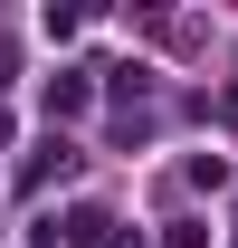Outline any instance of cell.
<instances>
[{
    "label": "cell",
    "instance_id": "obj_1",
    "mask_svg": "<svg viewBox=\"0 0 238 248\" xmlns=\"http://www.w3.org/2000/svg\"><path fill=\"white\" fill-rule=\"evenodd\" d=\"M67 172H76V143H67V134H48V143L19 162V191L38 201V191H48V182H67Z\"/></svg>",
    "mask_w": 238,
    "mask_h": 248
},
{
    "label": "cell",
    "instance_id": "obj_2",
    "mask_svg": "<svg viewBox=\"0 0 238 248\" xmlns=\"http://www.w3.org/2000/svg\"><path fill=\"white\" fill-rule=\"evenodd\" d=\"M86 77H76V67H58V77H48V95H38V105H48V124H76V115H86Z\"/></svg>",
    "mask_w": 238,
    "mask_h": 248
},
{
    "label": "cell",
    "instance_id": "obj_3",
    "mask_svg": "<svg viewBox=\"0 0 238 248\" xmlns=\"http://www.w3.org/2000/svg\"><path fill=\"white\" fill-rule=\"evenodd\" d=\"M48 229H67L76 248H105V229H115V219H105V210H67V219H48Z\"/></svg>",
    "mask_w": 238,
    "mask_h": 248
},
{
    "label": "cell",
    "instance_id": "obj_4",
    "mask_svg": "<svg viewBox=\"0 0 238 248\" xmlns=\"http://www.w3.org/2000/svg\"><path fill=\"white\" fill-rule=\"evenodd\" d=\"M162 248H209V229H200V219H172V229H162Z\"/></svg>",
    "mask_w": 238,
    "mask_h": 248
},
{
    "label": "cell",
    "instance_id": "obj_5",
    "mask_svg": "<svg viewBox=\"0 0 238 248\" xmlns=\"http://www.w3.org/2000/svg\"><path fill=\"white\" fill-rule=\"evenodd\" d=\"M0 143H10V115H0Z\"/></svg>",
    "mask_w": 238,
    "mask_h": 248
}]
</instances>
